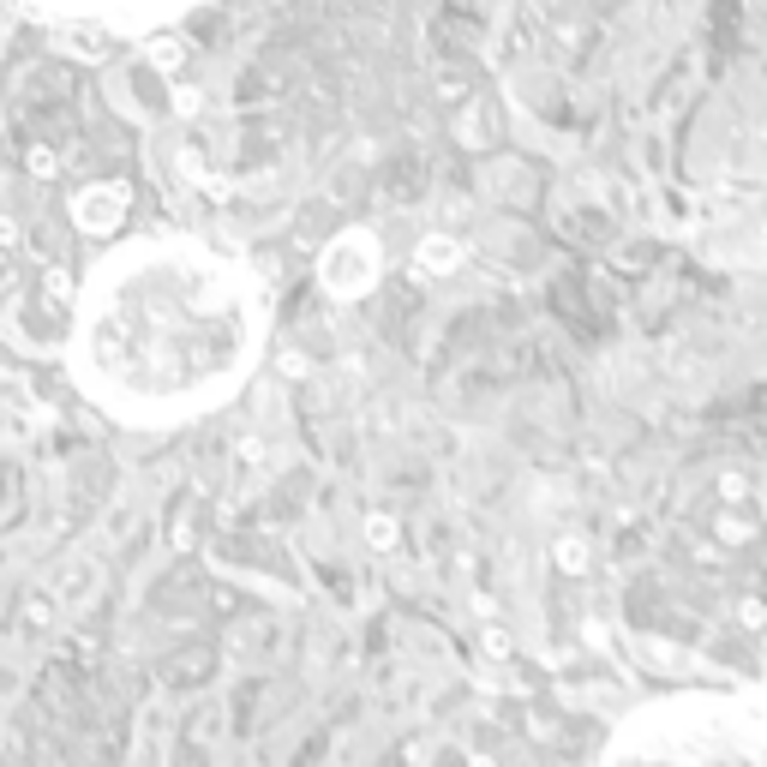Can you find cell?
I'll return each instance as SVG.
<instances>
[{"label": "cell", "instance_id": "obj_2", "mask_svg": "<svg viewBox=\"0 0 767 767\" xmlns=\"http://www.w3.org/2000/svg\"><path fill=\"white\" fill-rule=\"evenodd\" d=\"M600 767H767V690H684L624 714Z\"/></svg>", "mask_w": 767, "mask_h": 767}, {"label": "cell", "instance_id": "obj_3", "mask_svg": "<svg viewBox=\"0 0 767 767\" xmlns=\"http://www.w3.org/2000/svg\"><path fill=\"white\" fill-rule=\"evenodd\" d=\"M54 18H78V24H114V30H138V24H162L198 0H30Z\"/></svg>", "mask_w": 767, "mask_h": 767}, {"label": "cell", "instance_id": "obj_5", "mask_svg": "<svg viewBox=\"0 0 767 767\" xmlns=\"http://www.w3.org/2000/svg\"><path fill=\"white\" fill-rule=\"evenodd\" d=\"M414 264H420L426 276H450V270H462V246H456V240H444V234H432V240L414 252Z\"/></svg>", "mask_w": 767, "mask_h": 767}, {"label": "cell", "instance_id": "obj_4", "mask_svg": "<svg viewBox=\"0 0 767 767\" xmlns=\"http://www.w3.org/2000/svg\"><path fill=\"white\" fill-rule=\"evenodd\" d=\"M324 282H330L342 300L366 294V288L378 282V246H372V234H342V240L324 252Z\"/></svg>", "mask_w": 767, "mask_h": 767}, {"label": "cell", "instance_id": "obj_1", "mask_svg": "<svg viewBox=\"0 0 767 767\" xmlns=\"http://www.w3.org/2000/svg\"><path fill=\"white\" fill-rule=\"evenodd\" d=\"M270 342L264 282L192 234L114 246L72 300L78 390L126 426H180L222 408Z\"/></svg>", "mask_w": 767, "mask_h": 767}, {"label": "cell", "instance_id": "obj_6", "mask_svg": "<svg viewBox=\"0 0 767 767\" xmlns=\"http://www.w3.org/2000/svg\"><path fill=\"white\" fill-rule=\"evenodd\" d=\"M558 570H564V576H582V570H588V540L564 534V540H558Z\"/></svg>", "mask_w": 767, "mask_h": 767}, {"label": "cell", "instance_id": "obj_7", "mask_svg": "<svg viewBox=\"0 0 767 767\" xmlns=\"http://www.w3.org/2000/svg\"><path fill=\"white\" fill-rule=\"evenodd\" d=\"M744 492H750L744 474H720V498H744Z\"/></svg>", "mask_w": 767, "mask_h": 767}, {"label": "cell", "instance_id": "obj_8", "mask_svg": "<svg viewBox=\"0 0 767 767\" xmlns=\"http://www.w3.org/2000/svg\"><path fill=\"white\" fill-rule=\"evenodd\" d=\"M486 654L504 660V654H510V636H504V630H486Z\"/></svg>", "mask_w": 767, "mask_h": 767}]
</instances>
